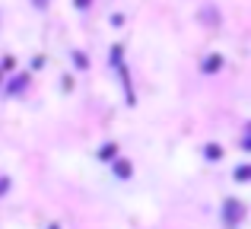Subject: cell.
Returning a JSON list of instances; mask_svg holds the SVG:
<instances>
[{"instance_id": "obj_1", "label": "cell", "mask_w": 251, "mask_h": 229, "mask_svg": "<svg viewBox=\"0 0 251 229\" xmlns=\"http://www.w3.org/2000/svg\"><path fill=\"white\" fill-rule=\"evenodd\" d=\"M223 217H226L229 226H235L242 220V204L239 201H226V207H223Z\"/></svg>"}, {"instance_id": "obj_2", "label": "cell", "mask_w": 251, "mask_h": 229, "mask_svg": "<svg viewBox=\"0 0 251 229\" xmlns=\"http://www.w3.org/2000/svg\"><path fill=\"white\" fill-rule=\"evenodd\" d=\"M99 159H115V143H105V147L99 150Z\"/></svg>"}, {"instance_id": "obj_3", "label": "cell", "mask_w": 251, "mask_h": 229, "mask_svg": "<svg viewBox=\"0 0 251 229\" xmlns=\"http://www.w3.org/2000/svg\"><path fill=\"white\" fill-rule=\"evenodd\" d=\"M203 153H207V159H220V156H223V150L216 147V143H207V150H203Z\"/></svg>"}, {"instance_id": "obj_4", "label": "cell", "mask_w": 251, "mask_h": 229, "mask_svg": "<svg viewBox=\"0 0 251 229\" xmlns=\"http://www.w3.org/2000/svg\"><path fill=\"white\" fill-rule=\"evenodd\" d=\"M115 172L121 175V178H130V162H115Z\"/></svg>"}, {"instance_id": "obj_5", "label": "cell", "mask_w": 251, "mask_h": 229, "mask_svg": "<svg viewBox=\"0 0 251 229\" xmlns=\"http://www.w3.org/2000/svg\"><path fill=\"white\" fill-rule=\"evenodd\" d=\"M216 67H220V57H210V61L203 64V70H207V74H210V70H216Z\"/></svg>"}, {"instance_id": "obj_6", "label": "cell", "mask_w": 251, "mask_h": 229, "mask_svg": "<svg viewBox=\"0 0 251 229\" xmlns=\"http://www.w3.org/2000/svg\"><path fill=\"white\" fill-rule=\"evenodd\" d=\"M235 178H239V181H248V166H239V172H235Z\"/></svg>"}, {"instance_id": "obj_7", "label": "cell", "mask_w": 251, "mask_h": 229, "mask_svg": "<svg viewBox=\"0 0 251 229\" xmlns=\"http://www.w3.org/2000/svg\"><path fill=\"white\" fill-rule=\"evenodd\" d=\"M35 6H38V10H45V6H48V0H35Z\"/></svg>"}, {"instance_id": "obj_8", "label": "cell", "mask_w": 251, "mask_h": 229, "mask_svg": "<svg viewBox=\"0 0 251 229\" xmlns=\"http://www.w3.org/2000/svg\"><path fill=\"white\" fill-rule=\"evenodd\" d=\"M76 6H80V10H86V6H89V0H76Z\"/></svg>"}, {"instance_id": "obj_9", "label": "cell", "mask_w": 251, "mask_h": 229, "mask_svg": "<svg viewBox=\"0 0 251 229\" xmlns=\"http://www.w3.org/2000/svg\"><path fill=\"white\" fill-rule=\"evenodd\" d=\"M6 185H10V181H6V178H3V181H0V194H3V191H6Z\"/></svg>"}]
</instances>
